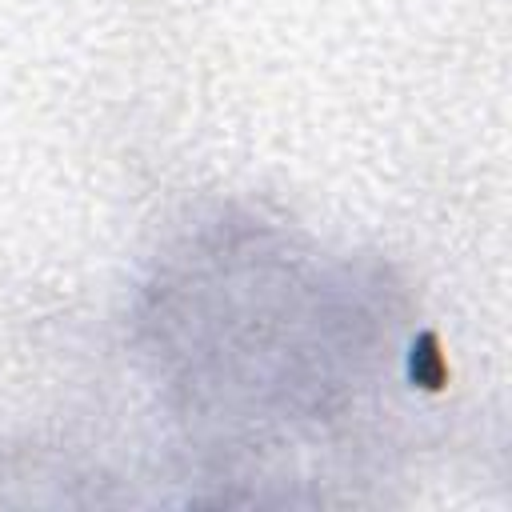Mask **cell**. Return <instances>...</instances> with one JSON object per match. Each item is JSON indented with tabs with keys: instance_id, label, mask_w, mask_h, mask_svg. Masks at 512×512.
I'll return each mask as SVG.
<instances>
[{
	"instance_id": "cell-1",
	"label": "cell",
	"mask_w": 512,
	"mask_h": 512,
	"mask_svg": "<svg viewBox=\"0 0 512 512\" xmlns=\"http://www.w3.org/2000/svg\"><path fill=\"white\" fill-rule=\"evenodd\" d=\"M132 328L192 472L252 504L336 480L384 428L416 356L376 264L252 212L180 232L140 284Z\"/></svg>"
}]
</instances>
